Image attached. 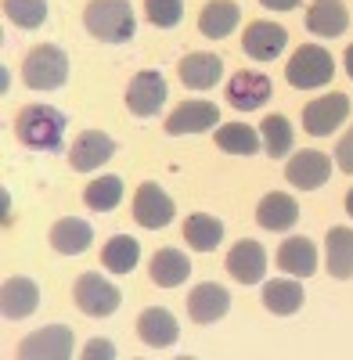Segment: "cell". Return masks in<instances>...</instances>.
Masks as SVG:
<instances>
[{"label": "cell", "instance_id": "1", "mask_svg": "<svg viewBox=\"0 0 353 360\" xmlns=\"http://www.w3.org/2000/svg\"><path fill=\"white\" fill-rule=\"evenodd\" d=\"M15 137L33 152H58L65 137V115L51 105H29L15 119Z\"/></svg>", "mask_w": 353, "mask_h": 360}, {"label": "cell", "instance_id": "2", "mask_svg": "<svg viewBox=\"0 0 353 360\" xmlns=\"http://www.w3.org/2000/svg\"><path fill=\"white\" fill-rule=\"evenodd\" d=\"M83 25L101 44H127L134 37V8L130 0H91L83 11Z\"/></svg>", "mask_w": 353, "mask_h": 360}, {"label": "cell", "instance_id": "3", "mask_svg": "<svg viewBox=\"0 0 353 360\" xmlns=\"http://www.w3.org/2000/svg\"><path fill=\"white\" fill-rule=\"evenodd\" d=\"M22 79H25V86H33V90H58L69 79V58H65V51L54 47V44L33 47L29 58L22 62Z\"/></svg>", "mask_w": 353, "mask_h": 360}, {"label": "cell", "instance_id": "4", "mask_svg": "<svg viewBox=\"0 0 353 360\" xmlns=\"http://www.w3.org/2000/svg\"><path fill=\"white\" fill-rule=\"evenodd\" d=\"M332 76H335L332 54H328L325 47H317V44L300 47L296 54L288 58V65H285V79H288L292 86H300V90L325 86V83H332Z\"/></svg>", "mask_w": 353, "mask_h": 360}, {"label": "cell", "instance_id": "5", "mask_svg": "<svg viewBox=\"0 0 353 360\" xmlns=\"http://www.w3.org/2000/svg\"><path fill=\"white\" fill-rule=\"evenodd\" d=\"M72 295H76V307L91 317H112L120 310V299H123L120 288L105 278H98V274H79Z\"/></svg>", "mask_w": 353, "mask_h": 360}, {"label": "cell", "instance_id": "6", "mask_svg": "<svg viewBox=\"0 0 353 360\" xmlns=\"http://www.w3.org/2000/svg\"><path fill=\"white\" fill-rule=\"evenodd\" d=\"M271 90H274V83L263 72L242 69L238 76H231V83H227V105L238 108V112H256V108H263L271 101Z\"/></svg>", "mask_w": 353, "mask_h": 360}, {"label": "cell", "instance_id": "7", "mask_svg": "<svg viewBox=\"0 0 353 360\" xmlns=\"http://www.w3.org/2000/svg\"><path fill=\"white\" fill-rule=\"evenodd\" d=\"M349 115V98L346 94H328L317 98L303 108V130L314 137H328L332 130H339Z\"/></svg>", "mask_w": 353, "mask_h": 360}, {"label": "cell", "instance_id": "8", "mask_svg": "<svg viewBox=\"0 0 353 360\" xmlns=\"http://www.w3.org/2000/svg\"><path fill=\"white\" fill-rule=\"evenodd\" d=\"M69 353H72V332L62 324H51L44 332L25 335L22 346H18L22 360H65Z\"/></svg>", "mask_w": 353, "mask_h": 360}, {"label": "cell", "instance_id": "9", "mask_svg": "<svg viewBox=\"0 0 353 360\" xmlns=\"http://www.w3.org/2000/svg\"><path fill=\"white\" fill-rule=\"evenodd\" d=\"M173 198L155 184V180H148V184H141L137 188V195H134V220L141 224V227H152V231H159V227H166L169 220H173Z\"/></svg>", "mask_w": 353, "mask_h": 360}, {"label": "cell", "instance_id": "10", "mask_svg": "<svg viewBox=\"0 0 353 360\" xmlns=\"http://www.w3.org/2000/svg\"><path fill=\"white\" fill-rule=\"evenodd\" d=\"M227 274L234 281H242V285L263 281V274H267V252H263V245L252 242V238H242L238 245H231V252H227Z\"/></svg>", "mask_w": 353, "mask_h": 360}, {"label": "cell", "instance_id": "11", "mask_svg": "<svg viewBox=\"0 0 353 360\" xmlns=\"http://www.w3.org/2000/svg\"><path fill=\"white\" fill-rule=\"evenodd\" d=\"M166 105V79L152 69H144L127 86V108L134 115H155Z\"/></svg>", "mask_w": 353, "mask_h": 360}, {"label": "cell", "instance_id": "12", "mask_svg": "<svg viewBox=\"0 0 353 360\" xmlns=\"http://www.w3.org/2000/svg\"><path fill=\"white\" fill-rule=\"evenodd\" d=\"M328 173H332V162L325 152H300L296 159H288L285 166V176L292 188L300 191H314L321 184H328Z\"/></svg>", "mask_w": 353, "mask_h": 360}, {"label": "cell", "instance_id": "13", "mask_svg": "<svg viewBox=\"0 0 353 360\" xmlns=\"http://www.w3.org/2000/svg\"><path fill=\"white\" fill-rule=\"evenodd\" d=\"M217 105L210 101H184V105H176L173 115H166V134L173 137H181V134H202V130H210L217 127Z\"/></svg>", "mask_w": 353, "mask_h": 360}, {"label": "cell", "instance_id": "14", "mask_svg": "<svg viewBox=\"0 0 353 360\" xmlns=\"http://www.w3.org/2000/svg\"><path fill=\"white\" fill-rule=\"evenodd\" d=\"M245 54L249 58H256V62H271V58H278L281 51H285V44H288V33H285V25H278V22H252L249 29H245Z\"/></svg>", "mask_w": 353, "mask_h": 360}, {"label": "cell", "instance_id": "15", "mask_svg": "<svg viewBox=\"0 0 353 360\" xmlns=\"http://www.w3.org/2000/svg\"><path fill=\"white\" fill-rule=\"evenodd\" d=\"M227 310H231V295L217 281H205V285L191 288V295H188V314H191L195 324H213Z\"/></svg>", "mask_w": 353, "mask_h": 360}, {"label": "cell", "instance_id": "16", "mask_svg": "<svg viewBox=\"0 0 353 360\" xmlns=\"http://www.w3.org/2000/svg\"><path fill=\"white\" fill-rule=\"evenodd\" d=\"M112 152H115V141H112L108 134H101V130H83V134L76 137V144H72L69 159H72V166H76L79 173H86V169L105 166V162L112 159Z\"/></svg>", "mask_w": 353, "mask_h": 360}, {"label": "cell", "instance_id": "17", "mask_svg": "<svg viewBox=\"0 0 353 360\" xmlns=\"http://www.w3.org/2000/svg\"><path fill=\"white\" fill-rule=\"evenodd\" d=\"M137 335L141 342H148L155 349H166L176 342V335H181V324H176V317L162 307H148L141 317H137Z\"/></svg>", "mask_w": 353, "mask_h": 360}, {"label": "cell", "instance_id": "18", "mask_svg": "<svg viewBox=\"0 0 353 360\" xmlns=\"http://www.w3.org/2000/svg\"><path fill=\"white\" fill-rule=\"evenodd\" d=\"M40 303V288L37 281H29V278H8L4 288H0V310H4L8 321H22L37 310Z\"/></svg>", "mask_w": 353, "mask_h": 360}, {"label": "cell", "instance_id": "19", "mask_svg": "<svg viewBox=\"0 0 353 360\" xmlns=\"http://www.w3.org/2000/svg\"><path fill=\"white\" fill-rule=\"evenodd\" d=\"M346 25H349V11L342 0H317V4H310L307 11V29L314 37H342L346 33Z\"/></svg>", "mask_w": 353, "mask_h": 360}, {"label": "cell", "instance_id": "20", "mask_svg": "<svg viewBox=\"0 0 353 360\" xmlns=\"http://www.w3.org/2000/svg\"><path fill=\"white\" fill-rule=\"evenodd\" d=\"M176 72H181V83L191 86V90H213V86L220 83V76H224V62H220L217 54L195 51V54L184 58Z\"/></svg>", "mask_w": 353, "mask_h": 360}, {"label": "cell", "instance_id": "21", "mask_svg": "<svg viewBox=\"0 0 353 360\" xmlns=\"http://www.w3.org/2000/svg\"><path fill=\"white\" fill-rule=\"evenodd\" d=\"M278 266L292 278H310L317 270V245L310 238H285L278 249Z\"/></svg>", "mask_w": 353, "mask_h": 360}, {"label": "cell", "instance_id": "22", "mask_svg": "<svg viewBox=\"0 0 353 360\" xmlns=\"http://www.w3.org/2000/svg\"><path fill=\"white\" fill-rule=\"evenodd\" d=\"M91 242H94V231H91V224L79 220V217H65V220H58L51 227V245L62 256H79Z\"/></svg>", "mask_w": 353, "mask_h": 360}, {"label": "cell", "instance_id": "23", "mask_svg": "<svg viewBox=\"0 0 353 360\" xmlns=\"http://www.w3.org/2000/svg\"><path fill=\"white\" fill-rule=\"evenodd\" d=\"M256 220H259V227H267V231H288L292 224L300 220V205L292 202L285 191H271L256 205Z\"/></svg>", "mask_w": 353, "mask_h": 360}, {"label": "cell", "instance_id": "24", "mask_svg": "<svg viewBox=\"0 0 353 360\" xmlns=\"http://www.w3.org/2000/svg\"><path fill=\"white\" fill-rule=\"evenodd\" d=\"M242 11L234 0H213V4H205L202 15H198V29H202V37H210V40H224L234 25H238Z\"/></svg>", "mask_w": 353, "mask_h": 360}, {"label": "cell", "instance_id": "25", "mask_svg": "<svg viewBox=\"0 0 353 360\" xmlns=\"http://www.w3.org/2000/svg\"><path fill=\"white\" fill-rule=\"evenodd\" d=\"M191 274V263L184 252H176V249H159L155 259H152V281L159 288H176V285H184Z\"/></svg>", "mask_w": 353, "mask_h": 360}, {"label": "cell", "instance_id": "26", "mask_svg": "<svg viewBox=\"0 0 353 360\" xmlns=\"http://www.w3.org/2000/svg\"><path fill=\"white\" fill-rule=\"evenodd\" d=\"M325 252H328V274L332 278H339V281L353 278V231L349 227H332L328 231Z\"/></svg>", "mask_w": 353, "mask_h": 360}, {"label": "cell", "instance_id": "27", "mask_svg": "<svg viewBox=\"0 0 353 360\" xmlns=\"http://www.w3.org/2000/svg\"><path fill=\"white\" fill-rule=\"evenodd\" d=\"M184 238H188V245L195 252H213L220 245V238H224V224L210 213H191L184 220Z\"/></svg>", "mask_w": 353, "mask_h": 360}, {"label": "cell", "instance_id": "28", "mask_svg": "<svg viewBox=\"0 0 353 360\" xmlns=\"http://www.w3.org/2000/svg\"><path fill=\"white\" fill-rule=\"evenodd\" d=\"M137 259H141V245H137V238H127V234L108 238L105 249H101V263L112 274H130L137 266Z\"/></svg>", "mask_w": 353, "mask_h": 360}, {"label": "cell", "instance_id": "29", "mask_svg": "<svg viewBox=\"0 0 353 360\" xmlns=\"http://www.w3.org/2000/svg\"><path fill=\"white\" fill-rule=\"evenodd\" d=\"M263 307L278 317H288L303 307V288L300 281H267L263 285Z\"/></svg>", "mask_w": 353, "mask_h": 360}, {"label": "cell", "instance_id": "30", "mask_svg": "<svg viewBox=\"0 0 353 360\" xmlns=\"http://www.w3.org/2000/svg\"><path fill=\"white\" fill-rule=\"evenodd\" d=\"M217 144H220V152H227V155H256L259 148H263L259 134H256L252 127H245V123H227V127H220V130H217Z\"/></svg>", "mask_w": 353, "mask_h": 360}, {"label": "cell", "instance_id": "31", "mask_svg": "<svg viewBox=\"0 0 353 360\" xmlns=\"http://www.w3.org/2000/svg\"><path fill=\"white\" fill-rule=\"evenodd\" d=\"M259 141H263V152H267L271 159H281L288 155L292 148V123L285 115H267L259 127Z\"/></svg>", "mask_w": 353, "mask_h": 360}, {"label": "cell", "instance_id": "32", "mask_svg": "<svg viewBox=\"0 0 353 360\" xmlns=\"http://www.w3.org/2000/svg\"><path fill=\"white\" fill-rule=\"evenodd\" d=\"M123 198V180L120 176H98L94 184H86L83 202L94 209V213H112Z\"/></svg>", "mask_w": 353, "mask_h": 360}, {"label": "cell", "instance_id": "33", "mask_svg": "<svg viewBox=\"0 0 353 360\" xmlns=\"http://www.w3.org/2000/svg\"><path fill=\"white\" fill-rule=\"evenodd\" d=\"M4 15L18 29H40L47 22V0H4Z\"/></svg>", "mask_w": 353, "mask_h": 360}, {"label": "cell", "instance_id": "34", "mask_svg": "<svg viewBox=\"0 0 353 360\" xmlns=\"http://www.w3.org/2000/svg\"><path fill=\"white\" fill-rule=\"evenodd\" d=\"M144 11H148V22L159 29H173L184 18V0H144Z\"/></svg>", "mask_w": 353, "mask_h": 360}, {"label": "cell", "instance_id": "35", "mask_svg": "<svg viewBox=\"0 0 353 360\" xmlns=\"http://www.w3.org/2000/svg\"><path fill=\"white\" fill-rule=\"evenodd\" d=\"M335 162H339L342 173H353V127H349V134L335 144Z\"/></svg>", "mask_w": 353, "mask_h": 360}, {"label": "cell", "instance_id": "36", "mask_svg": "<svg viewBox=\"0 0 353 360\" xmlns=\"http://www.w3.org/2000/svg\"><path fill=\"white\" fill-rule=\"evenodd\" d=\"M83 356L86 360H94V356H115V349L105 339H91V342H86V349H83Z\"/></svg>", "mask_w": 353, "mask_h": 360}, {"label": "cell", "instance_id": "37", "mask_svg": "<svg viewBox=\"0 0 353 360\" xmlns=\"http://www.w3.org/2000/svg\"><path fill=\"white\" fill-rule=\"evenodd\" d=\"M259 4L271 8V11H292V8L300 4V0H259Z\"/></svg>", "mask_w": 353, "mask_h": 360}, {"label": "cell", "instance_id": "38", "mask_svg": "<svg viewBox=\"0 0 353 360\" xmlns=\"http://www.w3.org/2000/svg\"><path fill=\"white\" fill-rule=\"evenodd\" d=\"M342 62H346V72H349V79H353V44L346 47V54H342Z\"/></svg>", "mask_w": 353, "mask_h": 360}, {"label": "cell", "instance_id": "39", "mask_svg": "<svg viewBox=\"0 0 353 360\" xmlns=\"http://www.w3.org/2000/svg\"><path fill=\"white\" fill-rule=\"evenodd\" d=\"M346 213H349V217H353V191H349V195H346Z\"/></svg>", "mask_w": 353, "mask_h": 360}]
</instances>
